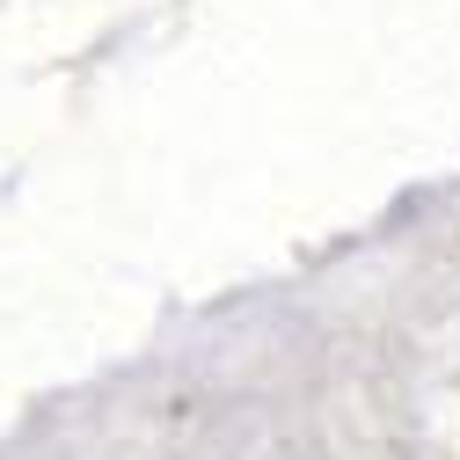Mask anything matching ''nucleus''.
<instances>
[]
</instances>
